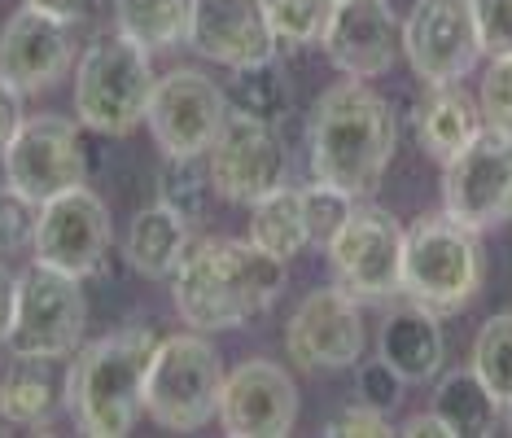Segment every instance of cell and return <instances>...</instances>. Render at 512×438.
Masks as SVG:
<instances>
[{"label": "cell", "mask_w": 512, "mask_h": 438, "mask_svg": "<svg viewBox=\"0 0 512 438\" xmlns=\"http://www.w3.org/2000/svg\"><path fill=\"white\" fill-rule=\"evenodd\" d=\"M189 49H197L215 66L241 71V66L276 62L281 40H276L263 0H197Z\"/></svg>", "instance_id": "19"}, {"label": "cell", "mask_w": 512, "mask_h": 438, "mask_svg": "<svg viewBox=\"0 0 512 438\" xmlns=\"http://www.w3.org/2000/svg\"><path fill=\"white\" fill-rule=\"evenodd\" d=\"M14 307H18V276L0 263V347H5L9 329H14Z\"/></svg>", "instance_id": "39"}, {"label": "cell", "mask_w": 512, "mask_h": 438, "mask_svg": "<svg viewBox=\"0 0 512 438\" xmlns=\"http://www.w3.org/2000/svg\"><path fill=\"white\" fill-rule=\"evenodd\" d=\"M267 18H272L276 40L289 44V49H302V44H320L324 22L333 14V0H263Z\"/></svg>", "instance_id": "30"}, {"label": "cell", "mask_w": 512, "mask_h": 438, "mask_svg": "<svg viewBox=\"0 0 512 438\" xmlns=\"http://www.w3.org/2000/svg\"><path fill=\"white\" fill-rule=\"evenodd\" d=\"M403 390H407V382L394 373L386 360H381V355H377V360H364L355 368V395H359V403L386 412V417L403 403Z\"/></svg>", "instance_id": "34"}, {"label": "cell", "mask_w": 512, "mask_h": 438, "mask_svg": "<svg viewBox=\"0 0 512 438\" xmlns=\"http://www.w3.org/2000/svg\"><path fill=\"white\" fill-rule=\"evenodd\" d=\"M0 373H5V360H0Z\"/></svg>", "instance_id": "42"}, {"label": "cell", "mask_w": 512, "mask_h": 438, "mask_svg": "<svg viewBox=\"0 0 512 438\" xmlns=\"http://www.w3.org/2000/svg\"><path fill=\"white\" fill-rule=\"evenodd\" d=\"M224 364L219 351L206 342L202 329L167 333L158 338L145 373V412L162 430L193 434L215 421L219 395H224Z\"/></svg>", "instance_id": "6"}, {"label": "cell", "mask_w": 512, "mask_h": 438, "mask_svg": "<svg viewBox=\"0 0 512 438\" xmlns=\"http://www.w3.org/2000/svg\"><path fill=\"white\" fill-rule=\"evenodd\" d=\"M88 325V298L79 276H66L49 263H31L18 272V307L5 347L9 355H40V360H66L79 351Z\"/></svg>", "instance_id": "8"}, {"label": "cell", "mask_w": 512, "mask_h": 438, "mask_svg": "<svg viewBox=\"0 0 512 438\" xmlns=\"http://www.w3.org/2000/svg\"><path fill=\"white\" fill-rule=\"evenodd\" d=\"M57 412H66V377H57V360L9 355L0 373V421L44 430Z\"/></svg>", "instance_id": "22"}, {"label": "cell", "mask_w": 512, "mask_h": 438, "mask_svg": "<svg viewBox=\"0 0 512 438\" xmlns=\"http://www.w3.org/2000/svg\"><path fill=\"white\" fill-rule=\"evenodd\" d=\"M394 149H399V119L368 79L346 75L316 97L307 119V154L316 180L337 184L359 202L386 180Z\"/></svg>", "instance_id": "2"}, {"label": "cell", "mask_w": 512, "mask_h": 438, "mask_svg": "<svg viewBox=\"0 0 512 438\" xmlns=\"http://www.w3.org/2000/svg\"><path fill=\"white\" fill-rule=\"evenodd\" d=\"M71 62H75L71 22L22 5L0 27V79L22 97H36V92L53 88L71 71Z\"/></svg>", "instance_id": "18"}, {"label": "cell", "mask_w": 512, "mask_h": 438, "mask_svg": "<svg viewBox=\"0 0 512 438\" xmlns=\"http://www.w3.org/2000/svg\"><path fill=\"white\" fill-rule=\"evenodd\" d=\"M377 355L403 377L407 386L434 382V377L442 373V360H447V342H442L438 316L429 307L407 298L403 307H394L390 316L381 320Z\"/></svg>", "instance_id": "20"}, {"label": "cell", "mask_w": 512, "mask_h": 438, "mask_svg": "<svg viewBox=\"0 0 512 438\" xmlns=\"http://www.w3.org/2000/svg\"><path fill=\"white\" fill-rule=\"evenodd\" d=\"M482 132H486L482 106H477V97L460 79L456 84H425L421 101H416V141H421L429 158L451 163Z\"/></svg>", "instance_id": "21"}, {"label": "cell", "mask_w": 512, "mask_h": 438, "mask_svg": "<svg viewBox=\"0 0 512 438\" xmlns=\"http://www.w3.org/2000/svg\"><path fill=\"white\" fill-rule=\"evenodd\" d=\"M22 119H27V114H22V92H14L5 79H0V154H5V145L14 141Z\"/></svg>", "instance_id": "38"}, {"label": "cell", "mask_w": 512, "mask_h": 438, "mask_svg": "<svg viewBox=\"0 0 512 438\" xmlns=\"http://www.w3.org/2000/svg\"><path fill=\"white\" fill-rule=\"evenodd\" d=\"M469 364L499 403H512V311H499L477 329Z\"/></svg>", "instance_id": "28"}, {"label": "cell", "mask_w": 512, "mask_h": 438, "mask_svg": "<svg viewBox=\"0 0 512 438\" xmlns=\"http://www.w3.org/2000/svg\"><path fill=\"white\" fill-rule=\"evenodd\" d=\"M355 211V198L342 193L337 184H307L302 189V215H307V233H311V246H329V237L346 224V215Z\"/></svg>", "instance_id": "31"}, {"label": "cell", "mask_w": 512, "mask_h": 438, "mask_svg": "<svg viewBox=\"0 0 512 438\" xmlns=\"http://www.w3.org/2000/svg\"><path fill=\"white\" fill-rule=\"evenodd\" d=\"M504 421H508V430H512V403H504Z\"/></svg>", "instance_id": "41"}, {"label": "cell", "mask_w": 512, "mask_h": 438, "mask_svg": "<svg viewBox=\"0 0 512 438\" xmlns=\"http://www.w3.org/2000/svg\"><path fill=\"white\" fill-rule=\"evenodd\" d=\"M154 62L127 36H101L79 53L75 66V119L97 136H132L145 123L154 97Z\"/></svg>", "instance_id": "5"}, {"label": "cell", "mask_w": 512, "mask_h": 438, "mask_svg": "<svg viewBox=\"0 0 512 438\" xmlns=\"http://www.w3.org/2000/svg\"><path fill=\"white\" fill-rule=\"evenodd\" d=\"M228 92L215 84L206 71L176 66V71L154 79V97H149L145 123L154 132V145L162 158H206L215 145L219 128L228 119Z\"/></svg>", "instance_id": "9"}, {"label": "cell", "mask_w": 512, "mask_h": 438, "mask_svg": "<svg viewBox=\"0 0 512 438\" xmlns=\"http://www.w3.org/2000/svg\"><path fill=\"white\" fill-rule=\"evenodd\" d=\"M197 0H114V27L149 53L189 44Z\"/></svg>", "instance_id": "25"}, {"label": "cell", "mask_w": 512, "mask_h": 438, "mask_svg": "<svg viewBox=\"0 0 512 438\" xmlns=\"http://www.w3.org/2000/svg\"><path fill=\"white\" fill-rule=\"evenodd\" d=\"M36 224H40V202H31L18 189H0V255H18L36 241Z\"/></svg>", "instance_id": "33"}, {"label": "cell", "mask_w": 512, "mask_h": 438, "mask_svg": "<svg viewBox=\"0 0 512 438\" xmlns=\"http://www.w3.org/2000/svg\"><path fill=\"white\" fill-rule=\"evenodd\" d=\"M434 412L451 430V438H482V434H495L499 417H504V403L486 390V382L469 364V368H451V373L438 382Z\"/></svg>", "instance_id": "24"}, {"label": "cell", "mask_w": 512, "mask_h": 438, "mask_svg": "<svg viewBox=\"0 0 512 438\" xmlns=\"http://www.w3.org/2000/svg\"><path fill=\"white\" fill-rule=\"evenodd\" d=\"M215 421L228 438H285L298 421V386L276 360H246L224 377Z\"/></svg>", "instance_id": "17"}, {"label": "cell", "mask_w": 512, "mask_h": 438, "mask_svg": "<svg viewBox=\"0 0 512 438\" xmlns=\"http://www.w3.org/2000/svg\"><path fill=\"white\" fill-rule=\"evenodd\" d=\"M5 184L27 193L31 202H49L66 189H79L88 180V154L79 141V128L62 114H31L18 123L14 141L0 154Z\"/></svg>", "instance_id": "11"}, {"label": "cell", "mask_w": 512, "mask_h": 438, "mask_svg": "<svg viewBox=\"0 0 512 438\" xmlns=\"http://www.w3.org/2000/svg\"><path fill=\"white\" fill-rule=\"evenodd\" d=\"M477 18V40L486 57H508L512 53V0H473Z\"/></svg>", "instance_id": "35"}, {"label": "cell", "mask_w": 512, "mask_h": 438, "mask_svg": "<svg viewBox=\"0 0 512 438\" xmlns=\"http://www.w3.org/2000/svg\"><path fill=\"white\" fill-rule=\"evenodd\" d=\"M189 219L176 215L171 206H145V211H136L132 228H127V268L136 276H145V281H171V272L180 268L184 250H189Z\"/></svg>", "instance_id": "23"}, {"label": "cell", "mask_w": 512, "mask_h": 438, "mask_svg": "<svg viewBox=\"0 0 512 438\" xmlns=\"http://www.w3.org/2000/svg\"><path fill=\"white\" fill-rule=\"evenodd\" d=\"M320 49L333 62V71L351 79H377L399 62L403 22L394 18L390 0H333Z\"/></svg>", "instance_id": "16"}, {"label": "cell", "mask_w": 512, "mask_h": 438, "mask_svg": "<svg viewBox=\"0 0 512 438\" xmlns=\"http://www.w3.org/2000/svg\"><path fill=\"white\" fill-rule=\"evenodd\" d=\"M477 106H482V123L499 136L512 141V53L508 57H491L477 88Z\"/></svg>", "instance_id": "32"}, {"label": "cell", "mask_w": 512, "mask_h": 438, "mask_svg": "<svg viewBox=\"0 0 512 438\" xmlns=\"http://www.w3.org/2000/svg\"><path fill=\"white\" fill-rule=\"evenodd\" d=\"M158 333L149 325H123L75 351L66 368V412L75 430L92 438H123L145 412V373Z\"/></svg>", "instance_id": "3"}, {"label": "cell", "mask_w": 512, "mask_h": 438, "mask_svg": "<svg viewBox=\"0 0 512 438\" xmlns=\"http://www.w3.org/2000/svg\"><path fill=\"white\" fill-rule=\"evenodd\" d=\"M394 434H403V438H451V430L442 425V417L434 408L421 412V417H407L403 430H394Z\"/></svg>", "instance_id": "40"}, {"label": "cell", "mask_w": 512, "mask_h": 438, "mask_svg": "<svg viewBox=\"0 0 512 438\" xmlns=\"http://www.w3.org/2000/svg\"><path fill=\"white\" fill-rule=\"evenodd\" d=\"M407 228L381 206H355L324 246L333 281L359 303H390L403 294Z\"/></svg>", "instance_id": "7"}, {"label": "cell", "mask_w": 512, "mask_h": 438, "mask_svg": "<svg viewBox=\"0 0 512 438\" xmlns=\"http://www.w3.org/2000/svg\"><path fill=\"white\" fill-rule=\"evenodd\" d=\"M442 211L473 233L512 224V141L486 128L469 149L442 163Z\"/></svg>", "instance_id": "12"}, {"label": "cell", "mask_w": 512, "mask_h": 438, "mask_svg": "<svg viewBox=\"0 0 512 438\" xmlns=\"http://www.w3.org/2000/svg\"><path fill=\"white\" fill-rule=\"evenodd\" d=\"M22 5H31V9H40V14H53V18H62V22H88L92 14L101 9V0H22Z\"/></svg>", "instance_id": "37"}, {"label": "cell", "mask_w": 512, "mask_h": 438, "mask_svg": "<svg viewBox=\"0 0 512 438\" xmlns=\"http://www.w3.org/2000/svg\"><path fill=\"white\" fill-rule=\"evenodd\" d=\"M477 237L482 233L447 211L416 219L403 246V298L429 307L434 316H456L469 307L486 281V255Z\"/></svg>", "instance_id": "4"}, {"label": "cell", "mask_w": 512, "mask_h": 438, "mask_svg": "<svg viewBox=\"0 0 512 438\" xmlns=\"http://www.w3.org/2000/svg\"><path fill=\"white\" fill-rule=\"evenodd\" d=\"M114 241V224H110V206L79 184V189H66L40 206V224H36V263H49V268L66 272V276H92L101 272V263L110 255Z\"/></svg>", "instance_id": "14"}, {"label": "cell", "mask_w": 512, "mask_h": 438, "mask_svg": "<svg viewBox=\"0 0 512 438\" xmlns=\"http://www.w3.org/2000/svg\"><path fill=\"white\" fill-rule=\"evenodd\" d=\"M364 311L342 285L311 290L285 320V351L307 373H342L364 360Z\"/></svg>", "instance_id": "13"}, {"label": "cell", "mask_w": 512, "mask_h": 438, "mask_svg": "<svg viewBox=\"0 0 512 438\" xmlns=\"http://www.w3.org/2000/svg\"><path fill=\"white\" fill-rule=\"evenodd\" d=\"M324 434L329 438H386L394 430L386 425V412L368 408V403H355V408H342L337 417L324 421Z\"/></svg>", "instance_id": "36"}, {"label": "cell", "mask_w": 512, "mask_h": 438, "mask_svg": "<svg viewBox=\"0 0 512 438\" xmlns=\"http://www.w3.org/2000/svg\"><path fill=\"white\" fill-rule=\"evenodd\" d=\"M403 57L421 84H456L477 66L473 0H416L403 22Z\"/></svg>", "instance_id": "15"}, {"label": "cell", "mask_w": 512, "mask_h": 438, "mask_svg": "<svg viewBox=\"0 0 512 438\" xmlns=\"http://www.w3.org/2000/svg\"><path fill=\"white\" fill-rule=\"evenodd\" d=\"M228 106L241 114H254L263 123H281L294 97H289V79L281 75L276 62H259V66H241L228 79Z\"/></svg>", "instance_id": "27"}, {"label": "cell", "mask_w": 512, "mask_h": 438, "mask_svg": "<svg viewBox=\"0 0 512 438\" xmlns=\"http://www.w3.org/2000/svg\"><path fill=\"white\" fill-rule=\"evenodd\" d=\"M285 171H289V154L276 123L228 110L215 145L206 149V176H211V189L219 198L232 206H254L272 189H281Z\"/></svg>", "instance_id": "10"}, {"label": "cell", "mask_w": 512, "mask_h": 438, "mask_svg": "<svg viewBox=\"0 0 512 438\" xmlns=\"http://www.w3.org/2000/svg\"><path fill=\"white\" fill-rule=\"evenodd\" d=\"M250 241L285 263L298 259L302 250L311 246L307 215H302V189L281 184V189H272L267 198L254 202L250 206Z\"/></svg>", "instance_id": "26"}, {"label": "cell", "mask_w": 512, "mask_h": 438, "mask_svg": "<svg viewBox=\"0 0 512 438\" xmlns=\"http://www.w3.org/2000/svg\"><path fill=\"white\" fill-rule=\"evenodd\" d=\"M206 189H211V176L197 167V158H162V167H158L162 206H171V211L193 224V219L206 215Z\"/></svg>", "instance_id": "29"}, {"label": "cell", "mask_w": 512, "mask_h": 438, "mask_svg": "<svg viewBox=\"0 0 512 438\" xmlns=\"http://www.w3.org/2000/svg\"><path fill=\"white\" fill-rule=\"evenodd\" d=\"M285 294V259L246 237H197L171 272V303L189 329H241Z\"/></svg>", "instance_id": "1"}]
</instances>
